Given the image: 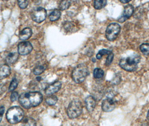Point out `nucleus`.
<instances>
[{
  "instance_id": "c85d7f7f",
  "label": "nucleus",
  "mask_w": 149,
  "mask_h": 126,
  "mask_svg": "<svg viewBox=\"0 0 149 126\" xmlns=\"http://www.w3.org/2000/svg\"><path fill=\"white\" fill-rule=\"evenodd\" d=\"M4 111H5V107H1L0 108V122L2 120V116H3V114L4 113Z\"/></svg>"
},
{
  "instance_id": "a878e982",
  "label": "nucleus",
  "mask_w": 149,
  "mask_h": 126,
  "mask_svg": "<svg viewBox=\"0 0 149 126\" xmlns=\"http://www.w3.org/2000/svg\"><path fill=\"white\" fill-rule=\"evenodd\" d=\"M113 58H114V54L112 52L108 54V56L107 60H106V62H105V65L107 66H109L112 63V61L113 60Z\"/></svg>"
},
{
  "instance_id": "423d86ee",
  "label": "nucleus",
  "mask_w": 149,
  "mask_h": 126,
  "mask_svg": "<svg viewBox=\"0 0 149 126\" xmlns=\"http://www.w3.org/2000/svg\"><path fill=\"white\" fill-rule=\"evenodd\" d=\"M120 31V26L118 23L113 22L110 24L106 30L105 37L109 41H114L117 37Z\"/></svg>"
},
{
  "instance_id": "5701e85b",
  "label": "nucleus",
  "mask_w": 149,
  "mask_h": 126,
  "mask_svg": "<svg viewBox=\"0 0 149 126\" xmlns=\"http://www.w3.org/2000/svg\"><path fill=\"white\" fill-rule=\"evenodd\" d=\"M71 5V1H63L61 2L60 4V9L61 10H65L68 8Z\"/></svg>"
},
{
  "instance_id": "bb28decb",
  "label": "nucleus",
  "mask_w": 149,
  "mask_h": 126,
  "mask_svg": "<svg viewBox=\"0 0 149 126\" xmlns=\"http://www.w3.org/2000/svg\"><path fill=\"white\" fill-rule=\"evenodd\" d=\"M17 3H18L19 7L22 9H24V8H27V6L28 5V1H18Z\"/></svg>"
},
{
  "instance_id": "c756f323",
  "label": "nucleus",
  "mask_w": 149,
  "mask_h": 126,
  "mask_svg": "<svg viewBox=\"0 0 149 126\" xmlns=\"http://www.w3.org/2000/svg\"><path fill=\"white\" fill-rule=\"evenodd\" d=\"M131 0H120V2L123 3H127L128 2H130Z\"/></svg>"
},
{
  "instance_id": "b1692460",
  "label": "nucleus",
  "mask_w": 149,
  "mask_h": 126,
  "mask_svg": "<svg viewBox=\"0 0 149 126\" xmlns=\"http://www.w3.org/2000/svg\"><path fill=\"white\" fill-rule=\"evenodd\" d=\"M17 85H18L17 80L15 78L13 79L12 81L11 82V83H10V86H9V88H8L9 91H13L17 88Z\"/></svg>"
},
{
  "instance_id": "f8f14e48",
  "label": "nucleus",
  "mask_w": 149,
  "mask_h": 126,
  "mask_svg": "<svg viewBox=\"0 0 149 126\" xmlns=\"http://www.w3.org/2000/svg\"><path fill=\"white\" fill-rule=\"evenodd\" d=\"M85 104L87 110L89 112H92L96 106V102L93 97L89 96L85 99Z\"/></svg>"
},
{
  "instance_id": "f03ea898",
  "label": "nucleus",
  "mask_w": 149,
  "mask_h": 126,
  "mask_svg": "<svg viewBox=\"0 0 149 126\" xmlns=\"http://www.w3.org/2000/svg\"><path fill=\"white\" fill-rule=\"evenodd\" d=\"M141 57L137 54H134L125 58H122L119 61V66L125 71L132 72L134 71L137 68V65L140 62Z\"/></svg>"
},
{
  "instance_id": "6ab92c4d",
  "label": "nucleus",
  "mask_w": 149,
  "mask_h": 126,
  "mask_svg": "<svg viewBox=\"0 0 149 126\" xmlns=\"http://www.w3.org/2000/svg\"><path fill=\"white\" fill-rule=\"evenodd\" d=\"M107 1L105 0H97L94 2V8L97 10H100L102 8H104L107 5Z\"/></svg>"
},
{
  "instance_id": "dca6fc26",
  "label": "nucleus",
  "mask_w": 149,
  "mask_h": 126,
  "mask_svg": "<svg viewBox=\"0 0 149 126\" xmlns=\"http://www.w3.org/2000/svg\"><path fill=\"white\" fill-rule=\"evenodd\" d=\"M61 15V13L60 10L55 9L50 14L49 18L51 22H54L60 19Z\"/></svg>"
},
{
  "instance_id": "7ed1b4c3",
  "label": "nucleus",
  "mask_w": 149,
  "mask_h": 126,
  "mask_svg": "<svg viewBox=\"0 0 149 126\" xmlns=\"http://www.w3.org/2000/svg\"><path fill=\"white\" fill-rule=\"evenodd\" d=\"M89 74V70L85 64L81 63L77 65L72 71V77L76 83L80 84L84 81Z\"/></svg>"
},
{
  "instance_id": "20e7f679",
  "label": "nucleus",
  "mask_w": 149,
  "mask_h": 126,
  "mask_svg": "<svg viewBox=\"0 0 149 126\" xmlns=\"http://www.w3.org/2000/svg\"><path fill=\"white\" fill-rule=\"evenodd\" d=\"M24 113L22 109L19 107H13L10 108L6 113L8 121L11 124L19 123L23 118Z\"/></svg>"
},
{
  "instance_id": "9d476101",
  "label": "nucleus",
  "mask_w": 149,
  "mask_h": 126,
  "mask_svg": "<svg viewBox=\"0 0 149 126\" xmlns=\"http://www.w3.org/2000/svg\"><path fill=\"white\" fill-rule=\"evenodd\" d=\"M134 12V8L131 5H128L125 7L123 14L118 19L119 22H125L128 19Z\"/></svg>"
},
{
  "instance_id": "4be33fe9",
  "label": "nucleus",
  "mask_w": 149,
  "mask_h": 126,
  "mask_svg": "<svg viewBox=\"0 0 149 126\" xmlns=\"http://www.w3.org/2000/svg\"><path fill=\"white\" fill-rule=\"evenodd\" d=\"M140 49L143 54L149 56V43H143L141 45Z\"/></svg>"
},
{
  "instance_id": "ddd939ff",
  "label": "nucleus",
  "mask_w": 149,
  "mask_h": 126,
  "mask_svg": "<svg viewBox=\"0 0 149 126\" xmlns=\"http://www.w3.org/2000/svg\"><path fill=\"white\" fill-rule=\"evenodd\" d=\"M11 73V69L8 65L0 66V79H3L8 76Z\"/></svg>"
},
{
  "instance_id": "393cba45",
  "label": "nucleus",
  "mask_w": 149,
  "mask_h": 126,
  "mask_svg": "<svg viewBox=\"0 0 149 126\" xmlns=\"http://www.w3.org/2000/svg\"><path fill=\"white\" fill-rule=\"evenodd\" d=\"M112 52L111 51L109 50H107V49H102L101 51H100L99 52L97 53V59H100L102 58V57L105 55V54H109Z\"/></svg>"
},
{
  "instance_id": "2f4dec72",
  "label": "nucleus",
  "mask_w": 149,
  "mask_h": 126,
  "mask_svg": "<svg viewBox=\"0 0 149 126\" xmlns=\"http://www.w3.org/2000/svg\"></svg>"
},
{
  "instance_id": "2eb2a0df",
  "label": "nucleus",
  "mask_w": 149,
  "mask_h": 126,
  "mask_svg": "<svg viewBox=\"0 0 149 126\" xmlns=\"http://www.w3.org/2000/svg\"><path fill=\"white\" fill-rule=\"evenodd\" d=\"M18 54L17 52H11L8 54L6 58V62L8 64H14L16 62Z\"/></svg>"
},
{
  "instance_id": "a211bd4d",
  "label": "nucleus",
  "mask_w": 149,
  "mask_h": 126,
  "mask_svg": "<svg viewBox=\"0 0 149 126\" xmlns=\"http://www.w3.org/2000/svg\"><path fill=\"white\" fill-rule=\"evenodd\" d=\"M46 68H47V66L45 65H44V64L39 65L34 68V69L33 70V73L35 75H39V74H42L45 70Z\"/></svg>"
},
{
  "instance_id": "39448f33",
  "label": "nucleus",
  "mask_w": 149,
  "mask_h": 126,
  "mask_svg": "<svg viewBox=\"0 0 149 126\" xmlns=\"http://www.w3.org/2000/svg\"><path fill=\"white\" fill-rule=\"evenodd\" d=\"M82 111V105L77 99L72 100L68 107L67 113L70 118L74 119L80 116Z\"/></svg>"
},
{
  "instance_id": "f3484780",
  "label": "nucleus",
  "mask_w": 149,
  "mask_h": 126,
  "mask_svg": "<svg viewBox=\"0 0 149 126\" xmlns=\"http://www.w3.org/2000/svg\"><path fill=\"white\" fill-rule=\"evenodd\" d=\"M22 126H36V122L31 117H26L22 120Z\"/></svg>"
},
{
  "instance_id": "f257e3e1",
  "label": "nucleus",
  "mask_w": 149,
  "mask_h": 126,
  "mask_svg": "<svg viewBox=\"0 0 149 126\" xmlns=\"http://www.w3.org/2000/svg\"><path fill=\"white\" fill-rule=\"evenodd\" d=\"M43 96L38 91L25 93L19 97V102L24 108L30 109L39 105L42 102Z\"/></svg>"
},
{
  "instance_id": "cd10ccee",
  "label": "nucleus",
  "mask_w": 149,
  "mask_h": 126,
  "mask_svg": "<svg viewBox=\"0 0 149 126\" xmlns=\"http://www.w3.org/2000/svg\"><path fill=\"white\" fill-rule=\"evenodd\" d=\"M18 97H19V95L17 92H13L11 95V97H10L11 101L12 102H14L15 101H16L18 99Z\"/></svg>"
},
{
  "instance_id": "0eeeda50",
  "label": "nucleus",
  "mask_w": 149,
  "mask_h": 126,
  "mask_svg": "<svg viewBox=\"0 0 149 126\" xmlns=\"http://www.w3.org/2000/svg\"><path fill=\"white\" fill-rule=\"evenodd\" d=\"M31 17L35 22L38 23L43 22L47 17V11L43 8H37L33 11L31 14Z\"/></svg>"
},
{
  "instance_id": "6e6552de",
  "label": "nucleus",
  "mask_w": 149,
  "mask_h": 126,
  "mask_svg": "<svg viewBox=\"0 0 149 126\" xmlns=\"http://www.w3.org/2000/svg\"><path fill=\"white\" fill-rule=\"evenodd\" d=\"M117 105V101L114 98L109 97L104 99L102 103V108L105 112H110L113 111Z\"/></svg>"
},
{
  "instance_id": "1a4fd4ad",
  "label": "nucleus",
  "mask_w": 149,
  "mask_h": 126,
  "mask_svg": "<svg viewBox=\"0 0 149 126\" xmlns=\"http://www.w3.org/2000/svg\"><path fill=\"white\" fill-rule=\"evenodd\" d=\"M32 49V45L29 42H22L18 45V52L22 56H25L29 54Z\"/></svg>"
},
{
  "instance_id": "9b49d317",
  "label": "nucleus",
  "mask_w": 149,
  "mask_h": 126,
  "mask_svg": "<svg viewBox=\"0 0 149 126\" xmlns=\"http://www.w3.org/2000/svg\"><path fill=\"white\" fill-rule=\"evenodd\" d=\"M62 83L60 81H56L49 85L45 90V94L48 95H52L58 92L61 88Z\"/></svg>"
},
{
  "instance_id": "7c9ffc66",
  "label": "nucleus",
  "mask_w": 149,
  "mask_h": 126,
  "mask_svg": "<svg viewBox=\"0 0 149 126\" xmlns=\"http://www.w3.org/2000/svg\"><path fill=\"white\" fill-rule=\"evenodd\" d=\"M147 117H148V118L149 120V111H148V115H147Z\"/></svg>"
},
{
  "instance_id": "412c9836",
  "label": "nucleus",
  "mask_w": 149,
  "mask_h": 126,
  "mask_svg": "<svg viewBox=\"0 0 149 126\" xmlns=\"http://www.w3.org/2000/svg\"><path fill=\"white\" fill-rule=\"evenodd\" d=\"M94 77L95 79H101L104 76V72L103 70L99 68H97L94 70Z\"/></svg>"
},
{
  "instance_id": "aec40b11",
  "label": "nucleus",
  "mask_w": 149,
  "mask_h": 126,
  "mask_svg": "<svg viewBox=\"0 0 149 126\" xmlns=\"http://www.w3.org/2000/svg\"><path fill=\"white\" fill-rule=\"evenodd\" d=\"M57 101H58L57 97H56L54 95H50L49 97H48L45 100L47 104L49 105H55L57 103Z\"/></svg>"
},
{
  "instance_id": "4468645a",
  "label": "nucleus",
  "mask_w": 149,
  "mask_h": 126,
  "mask_svg": "<svg viewBox=\"0 0 149 126\" xmlns=\"http://www.w3.org/2000/svg\"><path fill=\"white\" fill-rule=\"evenodd\" d=\"M32 35V30L29 28L22 30L20 33L19 38L22 40H26L30 38Z\"/></svg>"
}]
</instances>
